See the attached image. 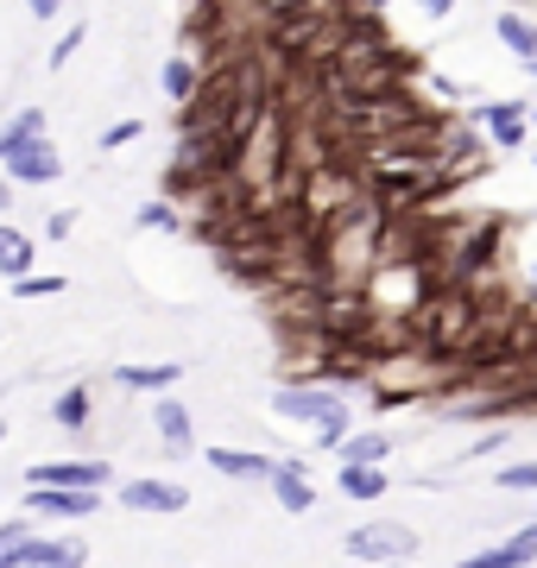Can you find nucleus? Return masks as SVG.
Instances as JSON below:
<instances>
[{
    "instance_id": "1",
    "label": "nucleus",
    "mask_w": 537,
    "mask_h": 568,
    "mask_svg": "<svg viewBox=\"0 0 537 568\" xmlns=\"http://www.w3.org/2000/svg\"><path fill=\"white\" fill-rule=\"evenodd\" d=\"M417 549V530L412 525H361L348 530V556H361V562H398V556H412Z\"/></svg>"
},
{
    "instance_id": "2",
    "label": "nucleus",
    "mask_w": 537,
    "mask_h": 568,
    "mask_svg": "<svg viewBox=\"0 0 537 568\" xmlns=\"http://www.w3.org/2000/svg\"><path fill=\"white\" fill-rule=\"evenodd\" d=\"M272 410H278V417H297V424H330L335 410H348L342 405V398H335V392H311V386H285L278 392V398H272Z\"/></svg>"
},
{
    "instance_id": "3",
    "label": "nucleus",
    "mask_w": 537,
    "mask_h": 568,
    "mask_svg": "<svg viewBox=\"0 0 537 568\" xmlns=\"http://www.w3.org/2000/svg\"><path fill=\"white\" fill-rule=\"evenodd\" d=\"M7 178H13V183H58V178H63V159H58V145H51V140H32V145H20V152L7 159Z\"/></svg>"
},
{
    "instance_id": "4",
    "label": "nucleus",
    "mask_w": 537,
    "mask_h": 568,
    "mask_svg": "<svg viewBox=\"0 0 537 568\" xmlns=\"http://www.w3.org/2000/svg\"><path fill=\"white\" fill-rule=\"evenodd\" d=\"M26 506L44 511V518H89V511H102V499L89 487H32Z\"/></svg>"
},
{
    "instance_id": "5",
    "label": "nucleus",
    "mask_w": 537,
    "mask_h": 568,
    "mask_svg": "<svg viewBox=\"0 0 537 568\" xmlns=\"http://www.w3.org/2000/svg\"><path fill=\"white\" fill-rule=\"evenodd\" d=\"M121 506H133V511H184L190 493L171 487V480H126V487H121Z\"/></svg>"
},
{
    "instance_id": "6",
    "label": "nucleus",
    "mask_w": 537,
    "mask_h": 568,
    "mask_svg": "<svg viewBox=\"0 0 537 568\" xmlns=\"http://www.w3.org/2000/svg\"><path fill=\"white\" fill-rule=\"evenodd\" d=\"M102 480H108L102 462H58L32 474V487H89V493H102Z\"/></svg>"
},
{
    "instance_id": "7",
    "label": "nucleus",
    "mask_w": 537,
    "mask_h": 568,
    "mask_svg": "<svg viewBox=\"0 0 537 568\" xmlns=\"http://www.w3.org/2000/svg\"><path fill=\"white\" fill-rule=\"evenodd\" d=\"M531 556H537V525H531V530H518L513 544L480 549V556H468V562H455V568H525Z\"/></svg>"
},
{
    "instance_id": "8",
    "label": "nucleus",
    "mask_w": 537,
    "mask_h": 568,
    "mask_svg": "<svg viewBox=\"0 0 537 568\" xmlns=\"http://www.w3.org/2000/svg\"><path fill=\"white\" fill-rule=\"evenodd\" d=\"M209 467L227 474V480H272L266 455H247V448H209Z\"/></svg>"
},
{
    "instance_id": "9",
    "label": "nucleus",
    "mask_w": 537,
    "mask_h": 568,
    "mask_svg": "<svg viewBox=\"0 0 537 568\" xmlns=\"http://www.w3.org/2000/svg\"><path fill=\"white\" fill-rule=\"evenodd\" d=\"M152 417H159V436H165L178 455H190V443H196V429H190V410L178 405V398H159V405H152Z\"/></svg>"
},
{
    "instance_id": "10",
    "label": "nucleus",
    "mask_w": 537,
    "mask_h": 568,
    "mask_svg": "<svg viewBox=\"0 0 537 568\" xmlns=\"http://www.w3.org/2000/svg\"><path fill=\"white\" fill-rule=\"evenodd\" d=\"M32 140H44V108H26V114H13V121L0 126V164L13 159L20 145H32Z\"/></svg>"
},
{
    "instance_id": "11",
    "label": "nucleus",
    "mask_w": 537,
    "mask_h": 568,
    "mask_svg": "<svg viewBox=\"0 0 537 568\" xmlns=\"http://www.w3.org/2000/svg\"><path fill=\"white\" fill-rule=\"evenodd\" d=\"M272 493H278V506H285V511H311V506H316L311 487H304V467H297V462L272 467Z\"/></svg>"
},
{
    "instance_id": "12",
    "label": "nucleus",
    "mask_w": 537,
    "mask_h": 568,
    "mask_svg": "<svg viewBox=\"0 0 537 568\" xmlns=\"http://www.w3.org/2000/svg\"><path fill=\"white\" fill-rule=\"evenodd\" d=\"M89 562V549L83 544H26V568H83Z\"/></svg>"
},
{
    "instance_id": "13",
    "label": "nucleus",
    "mask_w": 537,
    "mask_h": 568,
    "mask_svg": "<svg viewBox=\"0 0 537 568\" xmlns=\"http://www.w3.org/2000/svg\"><path fill=\"white\" fill-rule=\"evenodd\" d=\"M0 272L7 278H32V241L20 227H0Z\"/></svg>"
},
{
    "instance_id": "14",
    "label": "nucleus",
    "mask_w": 537,
    "mask_h": 568,
    "mask_svg": "<svg viewBox=\"0 0 537 568\" xmlns=\"http://www.w3.org/2000/svg\"><path fill=\"white\" fill-rule=\"evenodd\" d=\"M159 82H165V95H171V102H196V89H203V77H196V63H190V58H171L165 63V70H159Z\"/></svg>"
},
{
    "instance_id": "15",
    "label": "nucleus",
    "mask_w": 537,
    "mask_h": 568,
    "mask_svg": "<svg viewBox=\"0 0 537 568\" xmlns=\"http://www.w3.org/2000/svg\"><path fill=\"white\" fill-rule=\"evenodd\" d=\"M518 114H525L518 102H487V108H480V121L494 126L499 145H518V140H525V121H518Z\"/></svg>"
},
{
    "instance_id": "16",
    "label": "nucleus",
    "mask_w": 537,
    "mask_h": 568,
    "mask_svg": "<svg viewBox=\"0 0 537 568\" xmlns=\"http://www.w3.org/2000/svg\"><path fill=\"white\" fill-rule=\"evenodd\" d=\"M342 493H354V499H379V493H386V467L342 462Z\"/></svg>"
},
{
    "instance_id": "17",
    "label": "nucleus",
    "mask_w": 537,
    "mask_h": 568,
    "mask_svg": "<svg viewBox=\"0 0 537 568\" xmlns=\"http://www.w3.org/2000/svg\"><path fill=\"white\" fill-rule=\"evenodd\" d=\"M499 44H506V51H518V58L531 63V58H537V26L525 20V13H499Z\"/></svg>"
},
{
    "instance_id": "18",
    "label": "nucleus",
    "mask_w": 537,
    "mask_h": 568,
    "mask_svg": "<svg viewBox=\"0 0 537 568\" xmlns=\"http://www.w3.org/2000/svg\"><path fill=\"white\" fill-rule=\"evenodd\" d=\"M114 379H121V386H133V392H165V386H178V366H121V373H114Z\"/></svg>"
},
{
    "instance_id": "19",
    "label": "nucleus",
    "mask_w": 537,
    "mask_h": 568,
    "mask_svg": "<svg viewBox=\"0 0 537 568\" xmlns=\"http://www.w3.org/2000/svg\"><path fill=\"white\" fill-rule=\"evenodd\" d=\"M335 455H342V462H367V467H379L386 455H393V443H386V436H348V443L335 448Z\"/></svg>"
},
{
    "instance_id": "20",
    "label": "nucleus",
    "mask_w": 537,
    "mask_h": 568,
    "mask_svg": "<svg viewBox=\"0 0 537 568\" xmlns=\"http://www.w3.org/2000/svg\"><path fill=\"white\" fill-rule=\"evenodd\" d=\"M51 417H58L63 429H83V424H89V392H83V386L58 392V405H51Z\"/></svg>"
},
{
    "instance_id": "21",
    "label": "nucleus",
    "mask_w": 537,
    "mask_h": 568,
    "mask_svg": "<svg viewBox=\"0 0 537 568\" xmlns=\"http://www.w3.org/2000/svg\"><path fill=\"white\" fill-rule=\"evenodd\" d=\"M316 443H323V448H342V443H348V410H335L330 424L316 429Z\"/></svg>"
},
{
    "instance_id": "22",
    "label": "nucleus",
    "mask_w": 537,
    "mask_h": 568,
    "mask_svg": "<svg viewBox=\"0 0 537 568\" xmlns=\"http://www.w3.org/2000/svg\"><path fill=\"white\" fill-rule=\"evenodd\" d=\"M77 44H83V20H77V26H70V32L58 39V51H51V70H63V63L77 58Z\"/></svg>"
},
{
    "instance_id": "23",
    "label": "nucleus",
    "mask_w": 537,
    "mask_h": 568,
    "mask_svg": "<svg viewBox=\"0 0 537 568\" xmlns=\"http://www.w3.org/2000/svg\"><path fill=\"white\" fill-rule=\"evenodd\" d=\"M126 140H140V121H114V126L102 133V152H121Z\"/></svg>"
},
{
    "instance_id": "24",
    "label": "nucleus",
    "mask_w": 537,
    "mask_h": 568,
    "mask_svg": "<svg viewBox=\"0 0 537 568\" xmlns=\"http://www.w3.org/2000/svg\"><path fill=\"white\" fill-rule=\"evenodd\" d=\"M13 291H20V297H58L63 278H13Z\"/></svg>"
},
{
    "instance_id": "25",
    "label": "nucleus",
    "mask_w": 537,
    "mask_h": 568,
    "mask_svg": "<svg viewBox=\"0 0 537 568\" xmlns=\"http://www.w3.org/2000/svg\"><path fill=\"white\" fill-rule=\"evenodd\" d=\"M499 487H531V493H537V462H518V467H506V474H499Z\"/></svg>"
},
{
    "instance_id": "26",
    "label": "nucleus",
    "mask_w": 537,
    "mask_h": 568,
    "mask_svg": "<svg viewBox=\"0 0 537 568\" xmlns=\"http://www.w3.org/2000/svg\"><path fill=\"white\" fill-rule=\"evenodd\" d=\"M140 227H171V234H178V215H171L165 203H145L140 209Z\"/></svg>"
},
{
    "instance_id": "27",
    "label": "nucleus",
    "mask_w": 537,
    "mask_h": 568,
    "mask_svg": "<svg viewBox=\"0 0 537 568\" xmlns=\"http://www.w3.org/2000/svg\"><path fill=\"white\" fill-rule=\"evenodd\" d=\"M26 7H32L39 20H58V7H63V0H26Z\"/></svg>"
},
{
    "instance_id": "28",
    "label": "nucleus",
    "mask_w": 537,
    "mask_h": 568,
    "mask_svg": "<svg viewBox=\"0 0 537 568\" xmlns=\"http://www.w3.org/2000/svg\"><path fill=\"white\" fill-rule=\"evenodd\" d=\"M417 7H424V13H430V20H443V13H449L455 0H417Z\"/></svg>"
},
{
    "instance_id": "29",
    "label": "nucleus",
    "mask_w": 537,
    "mask_h": 568,
    "mask_svg": "<svg viewBox=\"0 0 537 568\" xmlns=\"http://www.w3.org/2000/svg\"><path fill=\"white\" fill-rule=\"evenodd\" d=\"M0 209H13V190H7V183H0Z\"/></svg>"
},
{
    "instance_id": "30",
    "label": "nucleus",
    "mask_w": 537,
    "mask_h": 568,
    "mask_svg": "<svg viewBox=\"0 0 537 568\" xmlns=\"http://www.w3.org/2000/svg\"><path fill=\"white\" fill-rule=\"evenodd\" d=\"M354 7H386V0H354Z\"/></svg>"
},
{
    "instance_id": "31",
    "label": "nucleus",
    "mask_w": 537,
    "mask_h": 568,
    "mask_svg": "<svg viewBox=\"0 0 537 568\" xmlns=\"http://www.w3.org/2000/svg\"><path fill=\"white\" fill-rule=\"evenodd\" d=\"M379 568H405V562H379Z\"/></svg>"
},
{
    "instance_id": "32",
    "label": "nucleus",
    "mask_w": 537,
    "mask_h": 568,
    "mask_svg": "<svg viewBox=\"0 0 537 568\" xmlns=\"http://www.w3.org/2000/svg\"><path fill=\"white\" fill-rule=\"evenodd\" d=\"M0 443H7V424H0Z\"/></svg>"
},
{
    "instance_id": "33",
    "label": "nucleus",
    "mask_w": 537,
    "mask_h": 568,
    "mask_svg": "<svg viewBox=\"0 0 537 568\" xmlns=\"http://www.w3.org/2000/svg\"><path fill=\"white\" fill-rule=\"evenodd\" d=\"M531 77H537V58H531Z\"/></svg>"
},
{
    "instance_id": "34",
    "label": "nucleus",
    "mask_w": 537,
    "mask_h": 568,
    "mask_svg": "<svg viewBox=\"0 0 537 568\" xmlns=\"http://www.w3.org/2000/svg\"><path fill=\"white\" fill-rule=\"evenodd\" d=\"M531 164H537V152H531Z\"/></svg>"
},
{
    "instance_id": "35",
    "label": "nucleus",
    "mask_w": 537,
    "mask_h": 568,
    "mask_svg": "<svg viewBox=\"0 0 537 568\" xmlns=\"http://www.w3.org/2000/svg\"><path fill=\"white\" fill-rule=\"evenodd\" d=\"M531 278H537V272H531Z\"/></svg>"
}]
</instances>
